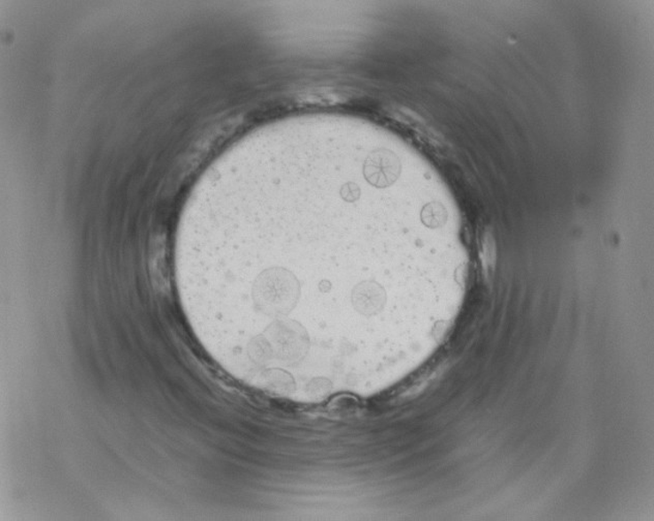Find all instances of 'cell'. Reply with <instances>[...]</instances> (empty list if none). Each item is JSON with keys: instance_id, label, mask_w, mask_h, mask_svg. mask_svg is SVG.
I'll use <instances>...</instances> for the list:
<instances>
[{"instance_id": "obj_1", "label": "cell", "mask_w": 654, "mask_h": 521, "mask_svg": "<svg viewBox=\"0 0 654 521\" xmlns=\"http://www.w3.org/2000/svg\"><path fill=\"white\" fill-rule=\"evenodd\" d=\"M401 172L399 158L389 150L373 152L366 159L365 175L371 185L387 188L398 180Z\"/></svg>"}, {"instance_id": "obj_2", "label": "cell", "mask_w": 654, "mask_h": 521, "mask_svg": "<svg viewBox=\"0 0 654 521\" xmlns=\"http://www.w3.org/2000/svg\"><path fill=\"white\" fill-rule=\"evenodd\" d=\"M387 303V293L376 281L365 280L354 287L352 305L358 314L371 317L378 314Z\"/></svg>"}, {"instance_id": "obj_3", "label": "cell", "mask_w": 654, "mask_h": 521, "mask_svg": "<svg viewBox=\"0 0 654 521\" xmlns=\"http://www.w3.org/2000/svg\"><path fill=\"white\" fill-rule=\"evenodd\" d=\"M446 213L439 204L427 205L423 211V220L426 225L438 226L444 223Z\"/></svg>"}]
</instances>
